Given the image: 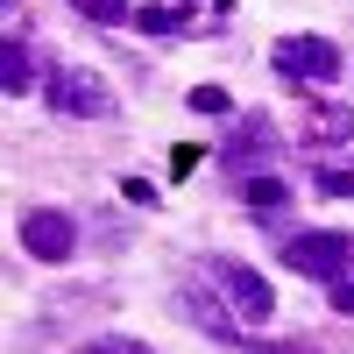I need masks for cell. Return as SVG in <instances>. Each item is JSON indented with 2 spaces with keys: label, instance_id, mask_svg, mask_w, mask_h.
Masks as SVG:
<instances>
[{
  "label": "cell",
  "instance_id": "cell-1",
  "mask_svg": "<svg viewBox=\"0 0 354 354\" xmlns=\"http://www.w3.org/2000/svg\"><path fill=\"white\" fill-rule=\"evenodd\" d=\"M43 100H50L57 113H71V121H106V113H113L106 78H93V71H71V64H57V71L43 78Z\"/></svg>",
  "mask_w": 354,
  "mask_h": 354
},
{
  "label": "cell",
  "instance_id": "cell-2",
  "mask_svg": "<svg viewBox=\"0 0 354 354\" xmlns=\"http://www.w3.org/2000/svg\"><path fill=\"white\" fill-rule=\"evenodd\" d=\"M283 262L298 277H319V283H333L347 262H354V234H333V227H312V234H298V241L283 248Z\"/></svg>",
  "mask_w": 354,
  "mask_h": 354
},
{
  "label": "cell",
  "instance_id": "cell-3",
  "mask_svg": "<svg viewBox=\"0 0 354 354\" xmlns=\"http://www.w3.org/2000/svg\"><path fill=\"white\" fill-rule=\"evenodd\" d=\"M270 64H277L283 78H305V85H333V78H340V50H333L326 36H283V43L270 50Z\"/></svg>",
  "mask_w": 354,
  "mask_h": 354
},
{
  "label": "cell",
  "instance_id": "cell-4",
  "mask_svg": "<svg viewBox=\"0 0 354 354\" xmlns=\"http://www.w3.org/2000/svg\"><path fill=\"white\" fill-rule=\"evenodd\" d=\"M21 248L36 255V262H71V248H78L71 213H57V205H28V213H21Z\"/></svg>",
  "mask_w": 354,
  "mask_h": 354
},
{
  "label": "cell",
  "instance_id": "cell-5",
  "mask_svg": "<svg viewBox=\"0 0 354 354\" xmlns=\"http://www.w3.org/2000/svg\"><path fill=\"white\" fill-rule=\"evenodd\" d=\"M213 283H220V298H227V312H241L248 326H262V319L277 312V298H270V283H262L248 262H213Z\"/></svg>",
  "mask_w": 354,
  "mask_h": 354
},
{
  "label": "cell",
  "instance_id": "cell-6",
  "mask_svg": "<svg viewBox=\"0 0 354 354\" xmlns=\"http://www.w3.org/2000/svg\"><path fill=\"white\" fill-rule=\"evenodd\" d=\"M270 156H277V121H270V113H248V121L234 128V142H227V163L234 170H255Z\"/></svg>",
  "mask_w": 354,
  "mask_h": 354
},
{
  "label": "cell",
  "instance_id": "cell-7",
  "mask_svg": "<svg viewBox=\"0 0 354 354\" xmlns=\"http://www.w3.org/2000/svg\"><path fill=\"white\" fill-rule=\"evenodd\" d=\"M0 93H36V57L21 50V36H8V50H0Z\"/></svg>",
  "mask_w": 354,
  "mask_h": 354
},
{
  "label": "cell",
  "instance_id": "cell-8",
  "mask_svg": "<svg viewBox=\"0 0 354 354\" xmlns=\"http://www.w3.org/2000/svg\"><path fill=\"white\" fill-rule=\"evenodd\" d=\"M135 28L142 36H177V28H192V15L170 8V0H156V8H135Z\"/></svg>",
  "mask_w": 354,
  "mask_h": 354
},
{
  "label": "cell",
  "instance_id": "cell-9",
  "mask_svg": "<svg viewBox=\"0 0 354 354\" xmlns=\"http://www.w3.org/2000/svg\"><path fill=\"white\" fill-rule=\"evenodd\" d=\"M241 198L255 205V213H283V198H290V192L277 185V177H248V185H241Z\"/></svg>",
  "mask_w": 354,
  "mask_h": 354
},
{
  "label": "cell",
  "instance_id": "cell-10",
  "mask_svg": "<svg viewBox=\"0 0 354 354\" xmlns=\"http://www.w3.org/2000/svg\"><path fill=\"white\" fill-rule=\"evenodd\" d=\"M312 135L347 142V135H354V113H347V106H319V113H312Z\"/></svg>",
  "mask_w": 354,
  "mask_h": 354
},
{
  "label": "cell",
  "instance_id": "cell-11",
  "mask_svg": "<svg viewBox=\"0 0 354 354\" xmlns=\"http://www.w3.org/2000/svg\"><path fill=\"white\" fill-rule=\"evenodd\" d=\"M71 8H78V15H93V21H106V28H113V21H135V15H128V0H71Z\"/></svg>",
  "mask_w": 354,
  "mask_h": 354
},
{
  "label": "cell",
  "instance_id": "cell-12",
  "mask_svg": "<svg viewBox=\"0 0 354 354\" xmlns=\"http://www.w3.org/2000/svg\"><path fill=\"white\" fill-rule=\"evenodd\" d=\"M319 192H326V198H354V170L347 163H326V170H319Z\"/></svg>",
  "mask_w": 354,
  "mask_h": 354
},
{
  "label": "cell",
  "instance_id": "cell-13",
  "mask_svg": "<svg viewBox=\"0 0 354 354\" xmlns=\"http://www.w3.org/2000/svg\"><path fill=\"white\" fill-rule=\"evenodd\" d=\"M85 354H156V347H142V340H128V333H100Z\"/></svg>",
  "mask_w": 354,
  "mask_h": 354
},
{
  "label": "cell",
  "instance_id": "cell-14",
  "mask_svg": "<svg viewBox=\"0 0 354 354\" xmlns=\"http://www.w3.org/2000/svg\"><path fill=\"white\" fill-rule=\"evenodd\" d=\"M326 290H333V312H347V319H354V262H347V270H340Z\"/></svg>",
  "mask_w": 354,
  "mask_h": 354
},
{
  "label": "cell",
  "instance_id": "cell-15",
  "mask_svg": "<svg viewBox=\"0 0 354 354\" xmlns=\"http://www.w3.org/2000/svg\"><path fill=\"white\" fill-rule=\"evenodd\" d=\"M198 163H205V149H198V142H177V149H170V170H177V177H192Z\"/></svg>",
  "mask_w": 354,
  "mask_h": 354
},
{
  "label": "cell",
  "instance_id": "cell-16",
  "mask_svg": "<svg viewBox=\"0 0 354 354\" xmlns=\"http://www.w3.org/2000/svg\"><path fill=\"white\" fill-rule=\"evenodd\" d=\"M192 106H198V113H227V106H234V100H227V93H220V85H198V93H192Z\"/></svg>",
  "mask_w": 354,
  "mask_h": 354
},
{
  "label": "cell",
  "instance_id": "cell-17",
  "mask_svg": "<svg viewBox=\"0 0 354 354\" xmlns=\"http://www.w3.org/2000/svg\"><path fill=\"white\" fill-rule=\"evenodd\" d=\"M241 340V333H234ZM241 354H305V347H290V340H241Z\"/></svg>",
  "mask_w": 354,
  "mask_h": 354
},
{
  "label": "cell",
  "instance_id": "cell-18",
  "mask_svg": "<svg viewBox=\"0 0 354 354\" xmlns=\"http://www.w3.org/2000/svg\"><path fill=\"white\" fill-rule=\"evenodd\" d=\"M121 198H128V205H156V185H142V177H128V185H121Z\"/></svg>",
  "mask_w": 354,
  "mask_h": 354
}]
</instances>
